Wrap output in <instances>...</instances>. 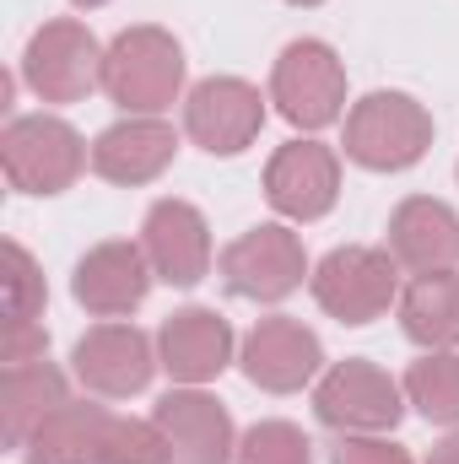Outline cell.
Masks as SVG:
<instances>
[{
	"instance_id": "6da1fadb",
	"label": "cell",
	"mask_w": 459,
	"mask_h": 464,
	"mask_svg": "<svg viewBox=\"0 0 459 464\" xmlns=\"http://www.w3.org/2000/svg\"><path fill=\"white\" fill-rule=\"evenodd\" d=\"M103 92L124 114L162 119L184 98V44L168 27H124L103 54Z\"/></svg>"
},
{
	"instance_id": "7a4b0ae2",
	"label": "cell",
	"mask_w": 459,
	"mask_h": 464,
	"mask_svg": "<svg viewBox=\"0 0 459 464\" xmlns=\"http://www.w3.org/2000/svg\"><path fill=\"white\" fill-rule=\"evenodd\" d=\"M0 168H5V184L16 195L49 200V195H65L93 168V146L65 119L22 114L0 130Z\"/></svg>"
},
{
	"instance_id": "3957f363",
	"label": "cell",
	"mask_w": 459,
	"mask_h": 464,
	"mask_svg": "<svg viewBox=\"0 0 459 464\" xmlns=\"http://www.w3.org/2000/svg\"><path fill=\"white\" fill-rule=\"evenodd\" d=\"M341 146L367 173H405L433 151V114L411 92H367L346 109Z\"/></svg>"
},
{
	"instance_id": "277c9868",
	"label": "cell",
	"mask_w": 459,
	"mask_h": 464,
	"mask_svg": "<svg viewBox=\"0 0 459 464\" xmlns=\"http://www.w3.org/2000/svg\"><path fill=\"white\" fill-rule=\"evenodd\" d=\"M314 416L336 438H384L405 416V389L367 356L330 362L314 383Z\"/></svg>"
},
{
	"instance_id": "5b68a950",
	"label": "cell",
	"mask_w": 459,
	"mask_h": 464,
	"mask_svg": "<svg viewBox=\"0 0 459 464\" xmlns=\"http://www.w3.org/2000/svg\"><path fill=\"white\" fill-rule=\"evenodd\" d=\"M308 292L319 303V314H330L336 324H373L384 319L395 303H400V265L389 248H367V243H341L330 248L314 276H308Z\"/></svg>"
},
{
	"instance_id": "8992f818",
	"label": "cell",
	"mask_w": 459,
	"mask_h": 464,
	"mask_svg": "<svg viewBox=\"0 0 459 464\" xmlns=\"http://www.w3.org/2000/svg\"><path fill=\"white\" fill-rule=\"evenodd\" d=\"M103 44L93 38L87 22L76 16H54L44 22L27 49H22V82L38 103H87L103 87Z\"/></svg>"
},
{
	"instance_id": "52a82bcc",
	"label": "cell",
	"mask_w": 459,
	"mask_h": 464,
	"mask_svg": "<svg viewBox=\"0 0 459 464\" xmlns=\"http://www.w3.org/2000/svg\"><path fill=\"white\" fill-rule=\"evenodd\" d=\"M270 103L298 130H330L346 119V65L325 38H292L270 65Z\"/></svg>"
},
{
	"instance_id": "ba28073f",
	"label": "cell",
	"mask_w": 459,
	"mask_h": 464,
	"mask_svg": "<svg viewBox=\"0 0 459 464\" xmlns=\"http://www.w3.org/2000/svg\"><path fill=\"white\" fill-rule=\"evenodd\" d=\"M217 270H222V286L243 303H287L314 276L303 237L287 222H259V227L238 232L217 254Z\"/></svg>"
},
{
	"instance_id": "9c48e42d",
	"label": "cell",
	"mask_w": 459,
	"mask_h": 464,
	"mask_svg": "<svg viewBox=\"0 0 459 464\" xmlns=\"http://www.w3.org/2000/svg\"><path fill=\"white\" fill-rule=\"evenodd\" d=\"M157 335L124 324V319H103L93 324L76 351H71V372L93 400H135L151 389L157 378Z\"/></svg>"
},
{
	"instance_id": "30bf717a",
	"label": "cell",
	"mask_w": 459,
	"mask_h": 464,
	"mask_svg": "<svg viewBox=\"0 0 459 464\" xmlns=\"http://www.w3.org/2000/svg\"><path fill=\"white\" fill-rule=\"evenodd\" d=\"M265 103L270 98H259V87L243 76H206L184 98V135L211 157H238L259 140Z\"/></svg>"
},
{
	"instance_id": "8fae6325",
	"label": "cell",
	"mask_w": 459,
	"mask_h": 464,
	"mask_svg": "<svg viewBox=\"0 0 459 464\" xmlns=\"http://www.w3.org/2000/svg\"><path fill=\"white\" fill-rule=\"evenodd\" d=\"M265 200L287 222H319L341 200V151L325 140H287L265 162Z\"/></svg>"
},
{
	"instance_id": "7c38bea8",
	"label": "cell",
	"mask_w": 459,
	"mask_h": 464,
	"mask_svg": "<svg viewBox=\"0 0 459 464\" xmlns=\"http://www.w3.org/2000/svg\"><path fill=\"white\" fill-rule=\"evenodd\" d=\"M238 367H243V378H249L254 389H265V394H298V389L319 383V372H325V346H319V335H314L303 319L270 314V319H259V324L243 335Z\"/></svg>"
},
{
	"instance_id": "4fadbf2b",
	"label": "cell",
	"mask_w": 459,
	"mask_h": 464,
	"mask_svg": "<svg viewBox=\"0 0 459 464\" xmlns=\"http://www.w3.org/2000/svg\"><path fill=\"white\" fill-rule=\"evenodd\" d=\"M157 270L146 259L141 243L130 237H109V243H93L82 259H76V276H71V297L93 314V319H130L146 292H151Z\"/></svg>"
},
{
	"instance_id": "5bb4252c",
	"label": "cell",
	"mask_w": 459,
	"mask_h": 464,
	"mask_svg": "<svg viewBox=\"0 0 459 464\" xmlns=\"http://www.w3.org/2000/svg\"><path fill=\"white\" fill-rule=\"evenodd\" d=\"M232 351H238V335L217 308L190 303L157 324V362L173 383H190V389L217 383L232 367Z\"/></svg>"
},
{
	"instance_id": "9a60e30c",
	"label": "cell",
	"mask_w": 459,
	"mask_h": 464,
	"mask_svg": "<svg viewBox=\"0 0 459 464\" xmlns=\"http://www.w3.org/2000/svg\"><path fill=\"white\" fill-rule=\"evenodd\" d=\"M151 421L162 427L168 438V454L173 464H232L238 459V432H232L228 405L206 389H168L157 405H151Z\"/></svg>"
},
{
	"instance_id": "2e32d148",
	"label": "cell",
	"mask_w": 459,
	"mask_h": 464,
	"mask_svg": "<svg viewBox=\"0 0 459 464\" xmlns=\"http://www.w3.org/2000/svg\"><path fill=\"white\" fill-rule=\"evenodd\" d=\"M141 248L157 270V281L168 286H200L211 276V227L200 217V206L168 195L151 200L146 222H141Z\"/></svg>"
},
{
	"instance_id": "e0dca14e",
	"label": "cell",
	"mask_w": 459,
	"mask_h": 464,
	"mask_svg": "<svg viewBox=\"0 0 459 464\" xmlns=\"http://www.w3.org/2000/svg\"><path fill=\"white\" fill-rule=\"evenodd\" d=\"M173 157H179V135L168 119L124 114L93 140V173L103 184H119V189H141V184L162 179L173 168Z\"/></svg>"
},
{
	"instance_id": "ac0fdd59",
	"label": "cell",
	"mask_w": 459,
	"mask_h": 464,
	"mask_svg": "<svg viewBox=\"0 0 459 464\" xmlns=\"http://www.w3.org/2000/svg\"><path fill=\"white\" fill-rule=\"evenodd\" d=\"M384 248L395 254L400 270L411 276H438L459 270V211L433 200V195H411L389 211V237Z\"/></svg>"
},
{
	"instance_id": "d6986e66",
	"label": "cell",
	"mask_w": 459,
	"mask_h": 464,
	"mask_svg": "<svg viewBox=\"0 0 459 464\" xmlns=\"http://www.w3.org/2000/svg\"><path fill=\"white\" fill-rule=\"evenodd\" d=\"M114 432V411L98 400H65L49 411L22 443V464H103Z\"/></svg>"
},
{
	"instance_id": "ffe728a7",
	"label": "cell",
	"mask_w": 459,
	"mask_h": 464,
	"mask_svg": "<svg viewBox=\"0 0 459 464\" xmlns=\"http://www.w3.org/2000/svg\"><path fill=\"white\" fill-rule=\"evenodd\" d=\"M65 400H71V383L49 356L5 367L0 372V438H5V449H22L33 438V427L49 411H60Z\"/></svg>"
},
{
	"instance_id": "44dd1931",
	"label": "cell",
	"mask_w": 459,
	"mask_h": 464,
	"mask_svg": "<svg viewBox=\"0 0 459 464\" xmlns=\"http://www.w3.org/2000/svg\"><path fill=\"white\" fill-rule=\"evenodd\" d=\"M400 330L422 351H459V270L411 276L400 286Z\"/></svg>"
},
{
	"instance_id": "7402d4cb",
	"label": "cell",
	"mask_w": 459,
	"mask_h": 464,
	"mask_svg": "<svg viewBox=\"0 0 459 464\" xmlns=\"http://www.w3.org/2000/svg\"><path fill=\"white\" fill-rule=\"evenodd\" d=\"M405 405H416L433 427H459V351H422L405 378Z\"/></svg>"
},
{
	"instance_id": "603a6c76",
	"label": "cell",
	"mask_w": 459,
	"mask_h": 464,
	"mask_svg": "<svg viewBox=\"0 0 459 464\" xmlns=\"http://www.w3.org/2000/svg\"><path fill=\"white\" fill-rule=\"evenodd\" d=\"M44 303H49V286L38 259L16 237H5V324H44Z\"/></svg>"
},
{
	"instance_id": "cb8c5ba5",
	"label": "cell",
	"mask_w": 459,
	"mask_h": 464,
	"mask_svg": "<svg viewBox=\"0 0 459 464\" xmlns=\"http://www.w3.org/2000/svg\"><path fill=\"white\" fill-rule=\"evenodd\" d=\"M232 464H314V443L292 421H254L238 438V459Z\"/></svg>"
},
{
	"instance_id": "d4e9b609",
	"label": "cell",
	"mask_w": 459,
	"mask_h": 464,
	"mask_svg": "<svg viewBox=\"0 0 459 464\" xmlns=\"http://www.w3.org/2000/svg\"><path fill=\"white\" fill-rule=\"evenodd\" d=\"M103 464H173V454H168V438L151 416H114Z\"/></svg>"
},
{
	"instance_id": "484cf974",
	"label": "cell",
	"mask_w": 459,
	"mask_h": 464,
	"mask_svg": "<svg viewBox=\"0 0 459 464\" xmlns=\"http://www.w3.org/2000/svg\"><path fill=\"white\" fill-rule=\"evenodd\" d=\"M330 464H416V459H411V449H400L384 432V438H336Z\"/></svg>"
},
{
	"instance_id": "4316f807",
	"label": "cell",
	"mask_w": 459,
	"mask_h": 464,
	"mask_svg": "<svg viewBox=\"0 0 459 464\" xmlns=\"http://www.w3.org/2000/svg\"><path fill=\"white\" fill-rule=\"evenodd\" d=\"M38 356H49V330L44 324H5V335H0V362L5 367L38 362Z\"/></svg>"
},
{
	"instance_id": "83f0119b",
	"label": "cell",
	"mask_w": 459,
	"mask_h": 464,
	"mask_svg": "<svg viewBox=\"0 0 459 464\" xmlns=\"http://www.w3.org/2000/svg\"><path fill=\"white\" fill-rule=\"evenodd\" d=\"M427 464H459V427H449V432H444V438L433 443Z\"/></svg>"
},
{
	"instance_id": "f1b7e54d",
	"label": "cell",
	"mask_w": 459,
	"mask_h": 464,
	"mask_svg": "<svg viewBox=\"0 0 459 464\" xmlns=\"http://www.w3.org/2000/svg\"><path fill=\"white\" fill-rule=\"evenodd\" d=\"M76 11H98V5H109V0H71Z\"/></svg>"
},
{
	"instance_id": "f546056e",
	"label": "cell",
	"mask_w": 459,
	"mask_h": 464,
	"mask_svg": "<svg viewBox=\"0 0 459 464\" xmlns=\"http://www.w3.org/2000/svg\"><path fill=\"white\" fill-rule=\"evenodd\" d=\"M287 5H303V11H314V5H325V0H287Z\"/></svg>"
},
{
	"instance_id": "4dcf8cb0",
	"label": "cell",
	"mask_w": 459,
	"mask_h": 464,
	"mask_svg": "<svg viewBox=\"0 0 459 464\" xmlns=\"http://www.w3.org/2000/svg\"><path fill=\"white\" fill-rule=\"evenodd\" d=\"M454 173H459V168H454Z\"/></svg>"
}]
</instances>
